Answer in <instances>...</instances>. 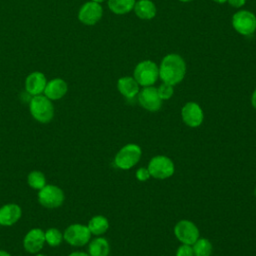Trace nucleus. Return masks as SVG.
Segmentation results:
<instances>
[{"mask_svg": "<svg viewBox=\"0 0 256 256\" xmlns=\"http://www.w3.org/2000/svg\"><path fill=\"white\" fill-rule=\"evenodd\" d=\"M159 68V78L172 86L180 83L186 74V63L184 59L176 53L164 56Z\"/></svg>", "mask_w": 256, "mask_h": 256, "instance_id": "f257e3e1", "label": "nucleus"}, {"mask_svg": "<svg viewBox=\"0 0 256 256\" xmlns=\"http://www.w3.org/2000/svg\"><path fill=\"white\" fill-rule=\"evenodd\" d=\"M29 111L31 116L40 123H48L54 117V106L52 101L45 95L32 96L29 101Z\"/></svg>", "mask_w": 256, "mask_h": 256, "instance_id": "f03ea898", "label": "nucleus"}, {"mask_svg": "<svg viewBox=\"0 0 256 256\" xmlns=\"http://www.w3.org/2000/svg\"><path fill=\"white\" fill-rule=\"evenodd\" d=\"M142 150L139 145L129 143L124 145L116 153L114 164L121 170H129L134 167L141 159Z\"/></svg>", "mask_w": 256, "mask_h": 256, "instance_id": "7ed1b4c3", "label": "nucleus"}, {"mask_svg": "<svg viewBox=\"0 0 256 256\" xmlns=\"http://www.w3.org/2000/svg\"><path fill=\"white\" fill-rule=\"evenodd\" d=\"M133 77L142 87L153 86L159 77V68L155 62L151 60H143L136 65Z\"/></svg>", "mask_w": 256, "mask_h": 256, "instance_id": "20e7f679", "label": "nucleus"}, {"mask_svg": "<svg viewBox=\"0 0 256 256\" xmlns=\"http://www.w3.org/2000/svg\"><path fill=\"white\" fill-rule=\"evenodd\" d=\"M147 169L151 177L158 180H164L174 174L175 165L172 159L168 156L157 155L150 159Z\"/></svg>", "mask_w": 256, "mask_h": 256, "instance_id": "39448f33", "label": "nucleus"}, {"mask_svg": "<svg viewBox=\"0 0 256 256\" xmlns=\"http://www.w3.org/2000/svg\"><path fill=\"white\" fill-rule=\"evenodd\" d=\"M37 199L41 206L54 209L60 207L63 204L65 195L60 187L53 184H46L42 189L38 191Z\"/></svg>", "mask_w": 256, "mask_h": 256, "instance_id": "423d86ee", "label": "nucleus"}, {"mask_svg": "<svg viewBox=\"0 0 256 256\" xmlns=\"http://www.w3.org/2000/svg\"><path fill=\"white\" fill-rule=\"evenodd\" d=\"M91 232L87 225L74 223L69 225L63 233L64 240L71 246L81 247L86 245L91 238Z\"/></svg>", "mask_w": 256, "mask_h": 256, "instance_id": "0eeeda50", "label": "nucleus"}, {"mask_svg": "<svg viewBox=\"0 0 256 256\" xmlns=\"http://www.w3.org/2000/svg\"><path fill=\"white\" fill-rule=\"evenodd\" d=\"M232 26L243 36L252 35L256 31V16L248 10L237 11L232 16Z\"/></svg>", "mask_w": 256, "mask_h": 256, "instance_id": "6e6552de", "label": "nucleus"}, {"mask_svg": "<svg viewBox=\"0 0 256 256\" xmlns=\"http://www.w3.org/2000/svg\"><path fill=\"white\" fill-rule=\"evenodd\" d=\"M174 235L182 244L193 245L200 237V231L194 222L182 219L175 224Z\"/></svg>", "mask_w": 256, "mask_h": 256, "instance_id": "1a4fd4ad", "label": "nucleus"}, {"mask_svg": "<svg viewBox=\"0 0 256 256\" xmlns=\"http://www.w3.org/2000/svg\"><path fill=\"white\" fill-rule=\"evenodd\" d=\"M181 118L186 126L197 128L203 123L204 113L198 103L190 101L185 103L182 107Z\"/></svg>", "mask_w": 256, "mask_h": 256, "instance_id": "9d476101", "label": "nucleus"}, {"mask_svg": "<svg viewBox=\"0 0 256 256\" xmlns=\"http://www.w3.org/2000/svg\"><path fill=\"white\" fill-rule=\"evenodd\" d=\"M103 15V9L100 3L89 1L81 6L78 12V19L84 25L92 26L100 21Z\"/></svg>", "mask_w": 256, "mask_h": 256, "instance_id": "9b49d317", "label": "nucleus"}, {"mask_svg": "<svg viewBox=\"0 0 256 256\" xmlns=\"http://www.w3.org/2000/svg\"><path fill=\"white\" fill-rule=\"evenodd\" d=\"M138 102L145 110L149 112H156L162 106V100L158 95L157 88L154 86L143 87L138 93Z\"/></svg>", "mask_w": 256, "mask_h": 256, "instance_id": "f8f14e48", "label": "nucleus"}, {"mask_svg": "<svg viewBox=\"0 0 256 256\" xmlns=\"http://www.w3.org/2000/svg\"><path fill=\"white\" fill-rule=\"evenodd\" d=\"M45 244V234L40 228L29 230L23 239V247L30 254L39 253Z\"/></svg>", "mask_w": 256, "mask_h": 256, "instance_id": "ddd939ff", "label": "nucleus"}, {"mask_svg": "<svg viewBox=\"0 0 256 256\" xmlns=\"http://www.w3.org/2000/svg\"><path fill=\"white\" fill-rule=\"evenodd\" d=\"M47 84V79L42 72H32L25 80V90L31 96L41 95Z\"/></svg>", "mask_w": 256, "mask_h": 256, "instance_id": "4468645a", "label": "nucleus"}, {"mask_svg": "<svg viewBox=\"0 0 256 256\" xmlns=\"http://www.w3.org/2000/svg\"><path fill=\"white\" fill-rule=\"evenodd\" d=\"M22 216V209L18 204L8 203L0 207V225L12 226Z\"/></svg>", "mask_w": 256, "mask_h": 256, "instance_id": "2eb2a0df", "label": "nucleus"}, {"mask_svg": "<svg viewBox=\"0 0 256 256\" xmlns=\"http://www.w3.org/2000/svg\"><path fill=\"white\" fill-rule=\"evenodd\" d=\"M67 90H68L67 83L63 79L54 78L49 82H47L43 93L48 99L52 101V100L61 99L67 93Z\"/></svg>", "mask_w": 256, "mask_h": 256, "instance_id": "dca6fc26", "label": "nucleus"}, {"mask_svg": "<svg viewBox=\"0 0 256 256\" xmlns=\"http://www.w3.org/2000/svg\"><path fill=\"white\" fill-rule=\"evenodd\" d=\"M140 85L131 76H124L118 79L117 81V89L122 96L126 99H133L136 97L140 91Z\"/></svg>", "mask_w": 256, "mask_h": 256, "instance_id": "f3484780", "label": "nucleus"}, {"mask_svg": "<svg viewBox=\"0 0 256 256\" xmlns=\"http://www.w3.org/2000/svg\"><path fill=\"white\" fill-rule=\"evenodd\" d=\"M136 16L143 20H150L156 15V6L151 0H138L133 8Z\"/></svg>", "mask_w": 256, "mask_h": 256, "instance_id": "a211bd4d", "label": "nucleus"}, {"mask_svg": "<svg viewBox=\"0 0 256 256\" xmlns=\"http://www.w3.org/2000/svg\"><path fill=\"white\" fill-rule=\"evenodd\" d=\"M110 252V245L106 238L96 237L89 242L88 254L90 256H108Z\"/></svg>", "mask_w": 256, "mask_h": 256, "instance_id": "6ab92c4d", "label": "nucleus"}, {"mask_svg": "<svg viewBox=\"0 0 256 256\" xmlns=\"http://www.w3.org/2000/svg\"><path fill=\"white\" fill-rule=\"evenodd\" d=\"M87 226L92 235L100 236L107 232L109 228V221L103 215H95L89 220Z\"/></svg>", "mask_w": 256, "mask_h": 256, "instance_id": "aec40b11", "label": "nucleus"}, {"mask_svg": "<svg viewBox=\"0 0 256 256\" xmlns=\"http://www.w3.org/2000/svg\"><path fill=\"white\" fill-rule=\"evenodd\" d=\"M135 2V0H108V7L113 13L123 15L133 10Z\"/></svg>", "mask_w": 256, "mask_h": 256, "instance_id": "412c9836", "label": "nucleus"}, {"mask_svg": "<svg viewBox=\"0 0 256 256\" xmlns=\"http://www.w3.org/2000/svg\"><path fill=\"white\" fill-rule=\"evenodd\" d=\"M194 256H211L213 251L212 243L207 238H198L192 245Z\"/></svg>", "mask_w": 256, "mask_h": 256, "instance_id": "4be33fe9", "label": "nucleus"}, {"mask_svg": "<svg viewBox=\"0 0 256 256\" xmlns=\"http://www.w3.org/2000/svg\"><path fill=\"white\" fill-rule=\"evenodd\" d=\"M27 183L32 189L39 191L46 185V177L43 172L39 170H33L27 176Z\"/></svg>", "mask_w": 256, "mask_h": 256, "instance_id": "5701e85b", "label": "nucleus"}, {"mask_svg": "<svg viewBox=\"0 0 256 256\" xmlns=\"http://www.w3.org/2000/svg\"><path fill=\"white\" fill-rule=\"evenodd\" d=\"M44 234H45V243H47L51 247L60 246L64 240L63 233L55 227H51L47 229L46 231H44Z\"/></svg>", "mask_w": 256, "mask_h": 256, "instance_id": "b1692460", "label": "nucleus"}, {"mask_svg": "<svg viewBox=\"0 0 256 256\" xmlns=\"http://www.w3.org/2000/svg\"><path fill=\"white\" fill-rule=\"evenodd\" d=\"M157 92L159 97L161 98V100H168L173 96L174 93V89L173 86L167 83H162L158 88H157Z\"/></svg>", "mask_w": 256, "mask_h": 256, "instance_id": "393cba45", "label": "nucleus"}, {"mask_svg": "<svg viewBox=\"0 0 256 256\" xmlns=\"http://www.w3.org/2000/svg\"><path fill=\"white\" fill-rule=\"evenodd\" d=\"M176 256H194L192 245H180L176 250Z\"/></svg>", "mask_w": 256, "mask_h": 256, "instance_id": "a878e982", "label": "nucleus"}, {"mask_svg": "<svg viewBox=\"0 0 256 256\" xmlns=\"http://www.w3.org/2000/svg\"><path fill=\"white\" fill-rule=\"evenodd\" d=\"M135 176H136V179L139 180V181H141V182H145V181H147V180L151 177V176H150V173H149V171H148V169L145 168V167H140V168H138L137 171H136Z\"/></svg>", "mask_w": 256, "mask_h": 256, "instance_id": "bb28decb", "label": "nucleus"}, {"mask_svg": "<svg viewBox=\"0 0 256 256\" xmlns=\"http://www.w3.org/2000/svg\"><path fill=\"white\" fill-rule=\"evenodd\" d=\"M227 2L229 3L230 6L234 8H241L242 6L245 5L246 0H227Z\"/></svg>", "mask_w": 256, "mask_h": 256, "instance_id": "cd10ccee", "label": "nucleus"}, {"mask_svg": "<svg viewBox=\"0 0 256 256\" xmlns=\"http://www.w3.org/2000/svg\"><path fill=\"white\" fill-rule=\"evenodd\" d=\"M68 256H90L88 253L86 252H82V251H75L70 253Z\"/></svg>", "mask_w": 256, "mask_h": 256, "instance_id": "c85d7f7f", "label": "nucleus"}, {"mask_svg": "<svg viewBox=\"0 0 256 256\" xmlns=\"http://www.w3.org/2000/svg\"><path fill=\"white\" fill-rule=\"evenodd\" d=\"M251 104L254 109H256V89L253 91L252 96H251Z\"/></svg>", "mask_w": 256, "mask_h": 256, "instance_id": "c756f323", "label": "nucleus"}, {"mask_svg": "<svg viewBox=\"0 0 256 256\" xmlns=\"http://www.w3.org/2000/svg\"><path fill=\"white\" fill-rule=\"evenodd\" d=\"M0 256H11V255L5 250H0Z\"/></svg>", "mask_w": 256, "mask_h": 256, "instance_id": "7c9ffc66", "label": "nucleus"}, {"mask_svg": "<svg viewBox=\"0 0 256 256\" xmlns=\"http://www.w3.org/2000/svg\"><path fill=\"white\" fill-rule=\"evenodd\" d=\"M213 1L216 2V3H218V4H223V3L227 2V0H213Z\"/></svg>", "mask_w": 256, "mask_h": 256, "instance_id": "2f4dec72", "label": "nucleus"}, {"mask_svg": "<svg viewBox=\"0 0 256 256\" xmlns=\"http://www.w3.org/2000/svg\"><path fill=\"white\" fill-rule=\"evenodd\" d=\"M35 256H46V255L41 254V253H36V254H35Z\"/></svg>", "mask_w": 256, "mask_h": 256, "instance_id": "473e14b6", "label": "nucleus"}, {"mask_svg": "<svg viewBox=\"0 0 256 256\" xmlns=\"http://www.w3.org/2000/svg\"><path fill=\"white\" fill-rule=\"evenodd\" d=\"M92 1H94V2H97V3H101V2H103L104 0H92Z\"/></svg>", "mask_w": 256, "mask_h": 256, "instance_id": "72a5a7b5", "label": "nucleus"}, {"mask_svg": "<svg viewBox=\"0 0 256 256\" xmlns=\"http://www.w3.org/2000/svg\"><path fill=\"white\" fill-rule=\"evenodd\" d=\"M180 2H191V1H193V0H179Z\"/></svg>", "mask_w": 256, "mask_h": 256, "instance_id": "f704fd0d", "label": "nucleus"}]
</instances>
